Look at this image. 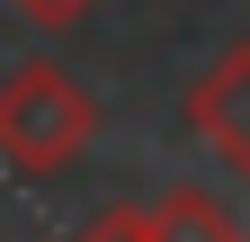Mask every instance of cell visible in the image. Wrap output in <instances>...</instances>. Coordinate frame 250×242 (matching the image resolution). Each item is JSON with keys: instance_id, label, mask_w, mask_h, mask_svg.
Wrapping results in <instances>:
<instances>
[{"instance_id": "1", "label": "cell", "mask_w": 250, "mask_h": 242, "mask_svg": "<svg viewBox=\"0 0 250 242\" xmlns=\"http://www.w3.org/2000/svg\"><path fill=\"white\" fill-rule=\"evenodd\" d=\"M89 135H99V99H89L62 63H18L0 81V162L18 179L72 170Z\"/></svg>"}, {"instance_id": "2", "label": "cell", "mask_w": 250, "mask_h": 242, "mask_svg": "<svg viewBox=\"0 0 250 242\" xmlns=\"http://www.w3.org/2000/svg\"><path fill=\"white\" fill-rule=\"evenodd\" d=\"M188 126H197L214 153L250 179V36H241V45H232L197 90H188Z\"/></svg>"}, {"instance_id": "3", "label": "cell", "mask_w": 250, "mask_h": 242, "mask_svg": "<svg viewBox=\"0 0 250 242\" xmlns=\"http://www.w3.org/2000/svg\"><path fill=\"white\" fill-rule=\"evenodd\" d=\"M143 233L152 242H241V216L206 189H170V197L143 206Z\"/></svg>"}, {"instance_id": "4", "label": "cell", "mask_w": 250, "mask_h": 242, "mask_svg": "<svg viewBox=\"0 0 250 242\" xmlns=\"http://www.w3.org/2000/svg\"><path fill=\"white\" fill-rule=\"evenodd\" d=\"M72 242H152V233H143V206H107V216H89Z\"/></svg>"}, {"instance_id": "5", "label": "cell", "mask_w": 250, "mask_h": 242, "mask_svg": "<svg viewBox=\"0 0 250 242\" xmlns=\"http://www.w3.org/2000/svg\"><path fill=\"white\" fill-rule=\"evenodd\" d=\"M9 9H18V18H36V27H81L99 0H9Z\"/></svg>"}]
</instances>
